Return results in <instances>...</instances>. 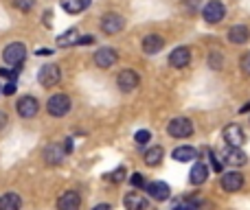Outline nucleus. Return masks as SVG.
Masks as SVG:
<instances>
[{"label": "nucleus", "mask_w": 250, "mask_h": 210, "mask_svg": "<svg viewBox=\"0 0 250 210\" xmlns=\"http://www.w3.org/2000/svg\"><path fill=\"white\" fill-rule=\"evenodd\" d=\"M211 164L213 171H222V160H217V155H211Z\"/></svg>", "instance_id": "obj_34"}, {"label": "nucleus", "mask_w": 250, "mask_h": 210, "mask_svg": "<svg viewBox=\"0 0 250 210\" xmlns=\"http://www.w3.org/2000/svg\"><path fill=\"white\" fill-rule=\"evenodd\" d=\"M224 16H226V7L220 2V0H208L202 9V18L208 22V24H217V22H222Z\"/></svg>", "instance_id": "obj_3"}, {"label": "nucleus", "mask_w": 250, "mask_h": 210, "mask_svg": "<svg viewBox=\"0 0 250 210\" xmlns=\"http://www.w3.org/2000/svg\"><path fill=\"white\" fill-rule=\"evenodd\" d=\"M92 210H112V206H110V204H97Z\"/></svg>", "instance_id": "obj_38"}, {"label": "nucleus", "mask_w": 250, "mask_h": 210, "mask_svg": "<svg viewBox=\"0 0 250 210\" xmlns=\"http://www.w3.org/2000/svg\"><path fill=\"white\" fill-rule=\"evenodd\" d=\"M79 206H82V197L75 191H68L57 199V210H79Z\"/></svg>", "instance_id": "obj_15"}, {"label": "nucleus", "mask_w": 250, "mask_h": 210, "mask_svg": "<svg viewBox=\"0 0 250 210\" xmlns=\"http://www.w3.org/2000/svg\"><path fill=\"white\" fill-rule=\"evenodd\" d=\"M134 140H136V145H138V147H143V145H147V142L151 140V134L147 132V129H141V132L134 134Z\"/></svg>", "instance_id": "obj_28"}, {"label": "nucleus", "mask_w": 250, "mask_h": 210, "mask_svg": "<svg viewBox=\"0 0 250 210\" xmlns=\"http://www.w3.org/2000/svg\"><path fill=\"white\" fill-rule=\"evenodd\" d=\"M64 149H66V153H70V151H73V140H70V138H66Z\"/></svg>", "instance_id": "obj_37"}, {"label": "nucleus", "mask_w": 250, "mask_h": 210, "mask_svg": "<svg viewBox=\"0 0 250 210\" xmlns=\"http://www.w3.org/2000/svg\"><path fill=\"white\" fill-rule=\"evenodd\" d=\"M22 208V199L18 193H4L0 197V210H20Z\"/></svg>", "instance_id": "obj_23"}, {"label": "nucleus", "mask_w": 250, "mask_h": 210, "mask_svg": "<svg viewBox=\"0 0 250 210\" xmlns=\"http://www.w3.org/2000/svg\"><path fill=\"white\" fill-rule=\"evenodd\" d=\"M24 57H26V48H24V44H22V42H11L2 51L4 64L13 66V68H16V66H20L22 61H24Z\"/></svg>", "instance_id": "obj_2"}, {"label": "nucleus", "mask_w": 250, "mask_h": 210, "mask_svg": "<svg viewBox=\"0 0 250 210\" xmlns=\"http://www.w3.org/2000/svg\"><path fill=\"white\" fill-rule=\"evenodd\" d=\"M108 180L112 182V184H119V182H123L125 180V167H119V169H114L112 173H108Z\"/></svg>", "instance_id": "obj_29"}, {"label": "nucleus", "mask_w": 250, "mask_h": 210, "mask_svg": "<svg viewBox=\"0 0 250 210\" xmlns=\"http://www.w3.org/2000/svg\"><path fill=\"white\" fill-rule=\"evenodd\" d=\"M200 204L195 199H180V202L173 206V210H198Z\"/></svg>", "instance_id": "obj_26"}, {"label": "nucleus", "mask_w": 250, "mask_h": 210, "mask_svg": "<svg viewBox=\"0 0 250 210\" xmlns=\"http://www.w3.org/2000/svg\"><path fill=\"white\" fill-rule=\"evenodd\" d=\"M189 64H191V48H187V46L173 48V53L169 55V66H173V68H187Z\"/></svg>", "instance_id": "obj_11"}, {"label": "nucleus", "mask_w": 250, "mask_h": 210, "mask_svg": "<svg viewBox=\"0 0 250 210\" xmlns=\"http://www.w3.org/2000/svg\"><path fill=\"white\" fill-rule=\"evenodd\" d=\"M123 26H125V20H123V16H119V13H105V16L101 18V31H104L105 35L121 33Z\"/></svg>", "instance_id": "obj_6"}, {"label": "nucleus", "mask_w": 250, "mask_h": 210, "mask_svg": "<svg viewBox=\"0 0 250 210\" xmlns=\"http://www.w3.org/2000/svg\"><path fill=\"white\" fill-rule=\"evenodd\" d=\"M77 42H79V31L77 29H68V31H64V33L57 38V46H62V48L75 46Z\"/></svg>", "instance_id": "obj_24"}, {"label": "nucleus", "mask_w": 250, "mask_h": 210, "mask_svg": "<svg viewBox=\"0 0 250 210\" xmlns=\"http://www.w3.org/2000/svg\"><path fill=\"white\" fill-rule=\"evenodd\" d=\"M163 158H165V149L163 147H149V149L145 151V155H143V160H145V164L147 167H158L160 162H163Z\"/></svg>", "instance_id": "obj_22"}, {"label": "nucleus", "mask_w": 250, "mask_h": 210, "mask_svg": "<svg viewBox=\"0 0 250 210\" xmlns=\"http://www.w3.org/2000/svg\"><path fill=\"white\" fill-rule=\"evenodd\" d=\"M0 92H2V86H0Z\"/></svg>", "instance_id": "obj_40"}, {"label": "nucleus", "mask_w": 250, "mask_h": 210, "mask_svg": "<svg viewBox=\"0 0 250 210\" xmlns=\"http://www.w3.org/2000/svg\"><path fill=\"white\" fill-rule=\"evenodd\" d=\"M224 162L230 164V167H244L248 162V155L244 153L239 147H229L224 153Z\"/></svg>", "instance_id": "obj_16"}, {"label": "nucleus", "mask_w": 250, "mask_h": 210, "mask_svg": "<svg viewBox=\"0 0 250 210\" xmlns=\"http://www.w3.org/2000/svg\"><path fill=\"white\" fill-rule=\"evenodd\" d=\"M167 132L173 138H189L193 134V123L189 118H185V116H178L167 125Z\"/></svg>", "instance_id": "obj_4"}, {"label": "nucleus", "mask_w": 250, "mask_h": 210, "mask_svg": "<svg viewBox=\"0 0 250 210\" xmlns=\"http://www.w3.org/2000/svg\"><path fill=\"white\" fill-rule=\"evenodd\" d=\"M207 177H208V167L204 162H195L193 169H191V173H189V182L193 186H200L207 182Z\"/></svg>", "instance_id": "obj_18"}, {"label": "nucleus", "mask_w": 250, "mask_h": 210, "mask_svg": "<svg viewBox=\"0 0 250 210\" xmlns=\"http://www.w3.org/2000/svg\"><path fill=\"white\" fill-rule=\"evenodd\" d=\"M66 158V149L64 145H48L46 149H44V160H46L48 164H60L62 160Z\"/></svg>", "instance_id": "obj_19"}, {"label": "nucleus", "mask_w": 250, "mask_h": 210, "mask_svg": "<svg viewBox=\"0 0 250 210\" xmlns=\"http://www.w3.org/2000/svg\"><path fill=\"white\" fill-rule=\"evenodd\" d=\"M38 112H40V103L35 96H22V99L18 101V114H20L22 118H33Z\"/></svg>", "instance_id": "obj_12"}, {"label": "nucleus", "mask_w": 250, "mask_h": 210, "mask_svg": "<svg viewBox=\"0 0 250 210\" xmlns=\"http://www.w3.org/2000/svg\"><path fill=\"white\" fill-rule=\"evenodd\" d=\"M222 189L226 191V193H239V191L244 189V175L239 171H226L224 175H222Z\"/></svg>", "instance_id": "obj_8"}, {"label": "nucleus", "mask_w": 250, "mask_h": 210, "mask_svg": "<svg viewBox=\"0 0 250 210\" xmlns=\"http://www.w3.org/2000/svg\"><path fill=\"white\" fill-rule=\"evenodd\" d=\"M7 112H4V110H0V129H2L4 127V125H7Z\"/></svg>", "instance_id": "obj_36"}, {"label": "nucleus", "mask_w": 250, "mask_h": 210, "mask_svg": "<svg viewBox=\"0 0 250 210\" xmlns=\"http://www.w3.org/2000/svg\"><path fill=\"white\" fill-rule=\"evenodd\" d=\"M123 204H125L127 210H147V197H143V195L136 193V191H132V193L125 195Z\"/></svg>", "instance_id": "obj_17"}, {"label": "nucleus", "mask_w": 250, "mask_h": 210, "mask_svg": "<svg viewBox=\"0 0 250 210\" xmlns=\"http://www.w3.org/2000/svg\"><path fill=\"white\" fill-rule=\"evenodd\" d=\"M242 70L246 75H250V53L248 55H244V59H242Z\"/></svg>", "instance_id": "obj_33"}, {"label": "nucleus", "mask_w": 250, "mask_h": 210, "mask_svg": "<svg viewBox=\"0 0 250 210\" xmlns=\"http://www.w3.org/2000/svg\"><path fill=\"white\" fill-rule=\"evenodd\" d=\"M92 42H95V38H92V35H86V38H79L77 44H82L83 46V44H92Z\"/></svg>", "instance_id": "obj_35"}, {"label": "nucleus", "mask_w": 250, "mask_h": 210, "mask_svg": "<svg viewBox=\"0 0 250 210\" xmlns=\"http://www.w3.org/2000/svg\"><path fill=\"white\" fill-rule=\"evenodd\" d=\"M62 9H64L66 13H82L83 9L88 7V0H60Z\"/></svg>", "instance_id": "obj_25"}, {"label": "nucleus", "mask_w": 250, "mask_h": 210, "mask_svg": "<svg viewBox=\"0 0 250 210\" xmlns=\"http://www.w3.org/2000/svg\"><path fill=\"white\" fill-rule=\"evenodd\" d=\"M163 46H165V39H163V35H158V33H149L143 38V53H147V55L160 53Z\"/></svg>", "instance_id": "obj_14"}, {"label": "nucleus", "mask_w": 250, "mask_h": 210, "mask_svg": "<svg viewBox=\"0 0 250 210\" xmlns=\"http://www.w3.org/2000/svg\"><path fill=\"white\" fill-rule=\"evenodd\" d=\"M70 107H73V101H70L68 95H53L51 99H48V103H46L48 114L55 116V118L66 116L70 112Z\"/></svg>", "instance_id": "obj_1"}, {"label": "nucleus", "mask_w": 250, "mask_h": 210, "mask_svg": "<svg viewBox=\"0 0 250 210\" xmlns=\"http://www.w3.org/2000/svg\"><path fill=\"white\" fill-rule=\"evenodd\" d=\"M171 158L176 160V162H193L195 158H198V151L193 149V147L185 145V147H176L171 153Z\"/></svg>", "instance_id": "obj_20"}, {"label": "nucleus", "mask_w": 250, "mask_h": 210, "mask_svg": "<svg viewBox=\"0 0 250 210\" xmlns=\"http://www.w3.org/2000/svg\"><path fill=\"white\" fill-rule=\"evenodd\" d=\"M250 39V31H248V26H244V24H235L233 29L229 31V42L230 44H246Z\"/></svg>", "instance_id": "obj_21"}, {"label": "nucleus", "mask_w": 250, "mask_h": 210, "mask_svg": "<svg viewBox=\"0 0 250 210\" xmlns=\"http://www.w3.org/2000/svg\"><path fill=\"white\" fill-rule=\"evenodd\" d=\"M145 191L156 202H165V199H169V195H171V189H169V184H165V182H149V184L145 186Z\"/></svg>", "instance_id": "obj_13"}, {"label": "nucleus", "mask_w": 250, "mask_h": 210, "mask_svg": "<svg viewBox=\"0 0 250 210\" xmlns=\"http://www.w3.org/2000/svg\"><path fill=\"white\" fill-rule=\"evenodd\" d=\"M117 59H119V53L114 51V48H110V46H104V48H99V51L95 53V64L99 66V68H104V70L112 68V66L117 64Z\"/></svg>", "instance_id": "obj_9"}, {"label": "nucleus", "mask_w": 250, "mask_h": 210, "mask_svg": "<svg viewBox=\"0 0 250 210\" xmlns=\"http://www.w3.org/2000/svg\"><path fill=\"white\" fill-rule=\"evenodd\" d=\"M13 4H16V9H20V11H31V9L35 7V0H13Z\"/></svg>", "instance_id": "obj_30"}, {"label": "nucleus", "mask_w": 250, "mask_h": 210, "mask_svg": "<svg viewBox=\"0 0 250 210\" xmlns=\"http://www.w3.org/2000/svg\"><path fill=\"white\" fill-rule=\"evenodd\" d=\"M222 138L226 140V145L229 147H242L244 142H246V134H244V129L239 127V125H226L224 132H222Z\"/></svg>", "instance_id": "obj_7"}, {"label": "nucleus", "mask_w": 250, "mask_h": 210, "mask_svg": "<svg viewBox=\"0 0 250 210\" xmlns=\"http://www.w3.org/2000/svg\"><path fill=\"white\" fill-rule=\"evenodd\" d=\"M51 53H53V51H48V48H40L38 55H40V57H46V55H51Z\"/></svg>", "instance_id": "obj_39"}, {"label": "nucleus", "mask_w": 250, "mask_h": 210, "mask_svg": "<svg viewBox=\"0 0 250 210\" xmlns=\"http://www.w3.org/2000/svg\"><path fill=\"white\" fill-rule=\"evenodd\" d=\"M60 79H62L60 66H55V64H46V66H42V68H40L38 81L42 83L44 88H53V86H57V83H60Z\"/></svg>", "instance_id": "obj_5"}, {"label": "nucleus", "mask_w": 250, "mask_h": 210, "mask_svg": "<svg viewBox=\"0 0 250 210\" xmlns=\"http://www.w3.org/2000/svg\"><path fill=\"white\" fill-rule=\"evenodd\" d=\"M138 75L134 73L132 68H125L119 73V77H117V86H119V90L121 92H132L134 88H138Z\"/></svg>", "instance_id": "obj_10"}, {"label": "nucleus", "mask_w": 250, "mask_h": 210, "mask_svg": "<svg viewBox=\"0 0 250 210\" xmlns=\"http://www.w3.org/2000/svg\"><path fill=\"white\" fill-rule=\"evenodd\" d=\"M132 186H136V189H141V186H147L145 184V177H143L141 173H134V175H132Z\"/></svg>", "instance_id": "obj_31"}, {"label": "nucleus", "mask_w": 250, "mask_h": 210, "mask_svg": "<svg viewBox=\"0 0 250 210\" xmlns=\"http://www.w3.org/2000/svg\"><path fill=\"white\" fill-rule=\"evenodd\" d=\"M208 64H211L213 70H222V66H224V59H222V53L213 51L211 57H208Z\"/></svg>", "instance_id": "obj_27"}, {"label": "nucleus", "mask_w": 250, "mask_h": 210, "mask_svg": "<svg viewBox=\"0 0 250 210\" xmlns=\"http://www.w3.org/2000/svg\"><path fill=\"white\" fill-rule=\"evenodd\" d=\"M13 92H16V81H9L7 86L2 88V95H7V96H11Z\"/></svg>", "instance_id": "obj_32"}]
</instances>
